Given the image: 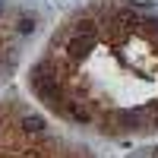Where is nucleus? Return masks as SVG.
I'll return each instance as SVG.
<instances>
[{"instance_id":"nucleus-1","label":"nucleus","mask_w":158,"mask_h":158,"mask_svg":"<svg viewBox=\"0 0 158 158\" xmlns=\"http://www.w3.org/2000/svg\"><path fill=\"white\" fill-rule=\"evenodd\" d=\"M22 123H25V130H32V133H35V130H41V127H44L41 120H35V117H25Z\"/></svg>"},{"instance_id":"nucleus-2","label":"nucleus","mask_w":158,"mask_h":158,"mask_svg":"<svg viewBox=\"0 0 158 158\" xmlns=\"http://www.w3.org/2000/svg\"><path fill=\"white\" fill-rule=\"evenodd\" d=\"M32 25H35L32 19H22V22H19V32H32Z\"/></svg>"},{"instance_id":"nucleus-3","label":"nucleus","mask_w":158,"mask_h":158,"mask_svg":"<svg viewBox=\"0 0 158 158\" xmlns=\"http://www.w3.org/2000/svg\"><path fill=\"white\" fill-rule=\"evenodd\" d=\"M0 13H3V6H0Z\"/></svg>"}]
</instances>
